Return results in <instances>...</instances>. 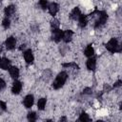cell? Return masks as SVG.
Masks as SVG:
<instances>
[{
    "label": "cell",
    "mask_w": 122,
    "mask_h": 122,
    "mask_svg": "<svg viewBox=\"0 0 122 122\" xmlns=\"http://www.w3.org/2000/svg\"><path fill=\"white\" fill-rule=\"evenodd\" d=\"M24 58H25V61L27 63H29V64L33 61V54H32L30 50H28V51H26L24 52Z\"/></svg>",
    "instance_id": "5"
},
{
    "label": "cell",
    "mask_w": 122,
    "mask_h": 122,
    "mask_svg": "<svg viewBox=\"0 0 122 122\" xmlns=\"http://www.w3.org/2000/svg\"><path fill=\"white\" fill-rule=\"evenodd\" d=\"M71 37H72V31H71V30H66V31L63 32V37H62V39H63L66 43L70 42V41L71 40Z\"/></svg>",
    "instance_id": "9"
},
{
    "label": "cell",
    "mask_w": 122,
    "mask_h": 122,
    "mask_svg": "<svg viewBox=\"0 0 122 122\" xmlns=\"http://www.w3.org/2000/svg\"><path fill=\"white\" fill-rule=\"evenodd\" d=\"M94 53V51H93V48L92 46H88L86 49H85V55L88 56V57H92Z\"/></svg>",
    "instance_id": "14"
},
{
    "label": "cell",
    "mask_w": 122,
    "mask_h": 122,
    "mask_svg": "<svg viewBox=\"0 0 122 122\" xmlns=\"http://www.w3.org/2000/svg\"><path fill=\"white\" fill-rule=\"evenodd\" d=\"M39 5L41 6L42 9L46 10V9L48 8V1H47V0H40V1H39Z\"/></svg>",
    "instance_id": "21"
},
{
    "label": "cell",
    "mask_w": 122,
    "mask_h": 122,
    "mask_svg": "<svg viewBox=\"0 0 122 122\" xmlns=\"http://www.w3.org/2000/svg\"><path fill=\"white\" fill-rule=\"evenodd\" d=\"M106 48H107V50H109V51H112V52L120 51V48H119L118 42H117V40L114 39V38H112V39L107 43Z\"/></svg>",
    "instance_id": "2"
},
{
    "label": "cell",
    "mask_w": 122,
    "mask_h": 122,
    "mask_svg": "<svg viewBox=\"0 0 122 122\" xmlns=\"http://www.w3.org/2000/svg\"><path fill=\"white\" fill-rule=\"evenodd\" d=\"M80 15H81V13H80V10H79V9H78V8L73 9V10H72V11H71V17L72 19H74V20L78 19Z\"/></svg>",
    "instance_id": "13"
},
{
    "label": "cell",
    "mask_w": 122,
    "mask_h": 122,
    "mask_svg": "<svg viewBox=\"0 0 122 122\" xmlns=\"http://www.w3.org/2000/svg\"><path fill=\"white\" fill-rule=\"evenodd\" d=\"M78 21H79V25L81 28H84L87 25V17L85 15H80L78 18Z\"/></svg>",
    "instance_id": "15"
},
{
    "label": "cell",
    "mask_w": 122,
    "mask_h": 122,
    "mask_svg": "<svg viewBox=\"0 0 122 122\" xmlns=\"http://www.w3.org/2000/svg\"><path fill=\"white\" fill-rule=\"evenodd\" d=\"M0 68L3 70H8L10 68V60L7 58L0 59Z\"/></svg>",
    "instance_id": "10"
},
{
    "label": "cell",
    "mask_w": 122,
    "mask_h": 122,
    "mask_svg": "<svg viewBox=\"0 0 122 122\" xmlns=\"http://www.w3.org/2000/svg\"><path fill=\"white\" fill-rule=\"evenodd\" d=\"M33 104V96L31 94H29L24 99V105L26 108H30Z\"/></svg>",
    "instance_id": "7"
},
{
    "label": "cell",
    "mask_w": 122,
    "mask_h": 122,
    "mask_svg": "<svg viewBox=\"0 0 122 122\" xmlns=\"http://www.w3.org/2000/svg\"><path fill=\"white\" fill-rule=\"evenodd\" d=\"M0 51H1V49H0Z\"/></svg>",
    "instance_id": "25"
},
{
    "label": "cell",
    "mask_w": 122,
    "mask_h": 122,
    "mask_svg": "<svg viewBox=\"0 0 122 122\" xmlns=\"http://www.w3.org/2000/svg\"><path fill=\"white\" fill-rule=\"evenodd\" d=\"M10 74L12 78H17L19 75V70L16 67H10Z\"/></svg>",
    "instance_id": "12"
},
{
    "label": "cell",
    "mask_w": 122,
    "mask_h": 122,
    "mask_svg": "<svg viewBox=\"0 0 122 122\" xmlns=\"http://www.w3.org/2000/svg\"><path fill=\"white\" fill-rule=\"evenodd\" d=\"M95 65H96L95 59L92 58V57H90V59L87 61V68L91 71H93L95 69Z\"/></svg>",
    "instance_id": "11"
},
{
    "label": "cell",
    "mask_w": 122,
    "mask_h": 122,
    "mask_svg": "<svg viewBox=\"0 0 122 122\" xmlns=\"http://www.w3.org/2000/svg\"><path fill=\"white\" fill-rule=\"evenodd\" d=\"M79 120H80V121H83V122L89 121V120H90V117H89V115H88L87 113L82 112V113L80 114V116H79Z\"/></svg>",
    "instance_id": "18"
},
{
    "label": "cell",
    "mask_w": 122,
    "mask_h": 122,
    "mask_svg": "<svg viewBox=\"0 0 122 122\" xmlns=\"http://www.w3.org/2000/svg\"><path fill=\"white\" fill-rule=\"evenodd\" d=\"M14 10H15V9H14L13 6H9V7H7V8L5 9V13H6V15L10 16V15L14 12Z\"/></svg>",
    "instance_id": "17"
},
{
    "label": "cell",
    "mask_w": 122,
    "mask_h": 122,
    "mask_svg": "<svg viewBox=\"0 0 122 122\" xmlns=\"http://www.w3.org/2000/svg\"><path fill=\"white\" fill-rule=\"evenodd\" d=\"M63 37V31L60 30L59 29H54L52 30V39L55 42H59Z\"/></svg>",
    "instance_id": "3"
},
{
    "label": "cell",
    "mask_w": 122,
    "mask_h": 122,
    "mask_svg": "<svg viewBox=\"0 0 122 122\" xmlns=\"http://www.w3.org/2000/svg\"><path fill=\"white\" fill-rule=\"evenodd\" d=\"M22 89V84L20 81H14L13 85H12V88H11V92L13 93H19L20 91Z\"/></svg>",
    "instance_id": "6"
},
{
    "label": "cell",
    "mask_w": 122,
    "mask_h": 122,
    "mask_svg": "<svg viewBox=\"0 0 122 122\" xmlns=\"http://www.w3.org/2000/svg\"><path fill=\"white\" fill-rule=\"evenodd\" d=\"M28 119L30 121H35L36 120V114L34 112H29L28 114Z\"/></svg>",
    "instance_id": "19"
},
{
    "label": "cell",
    "mask_w": 122,
    "mask_h": 122,
    "mask_svg": "<svg viewBox=\"0 0 122 122\" xmlns=\"http://www.w3.org/2000/svg\"><path fill=\"white\" fill-rule=\"evenodd\" d=\"M16 45V40L14 37H9L6 41V48L8 50H12Z\"/></svg>",
    "instance_id": "4"
},
{
    "label": "cell",
    "mask_w": 122,
    "mask_h": 122,
    "mask_svg": "<svg viewBox=\"0 0 122 122\" xmlns=\"http://www.w3.org/2000/svg\"><path fill=\"white\" fill-rule=\"evenodd\" d=\"M5 87H6V83H5V81H4L3 79H1V78H0V90L4 89Z\"/></svg>",
    "instance_id": "23"
},
{
    "label": "cell",
    "mask_w": 122,
    "mask_h": 122,
    "mask_svg": "<svg viewBox=\"0 0 122 122\" xmlns=\"http://www.w3.org/2000/svg\"><path fill=\"white\" fill-rule=\"evenodd\" d=\"M45 106H46V99H45V98H40V99L38 100V102H37V107H38V109H39V110H44Z\"/></svg>",
    "instance_id": "16"
},
{
    "label": "cell",
    "mask_w": 122,
    "mask_h": 122,
    "mask_svg": "<svg viewBox=\"0 0 122 122\" xmlns=\"http://www.w3.org/2000/svg\"><path fill=\"white\" fill-rule=\"evenodd\" d=\"M3 27L5 28V29H8L9 27H10V19L9 18H5L4 20H3Z\"/></svg>",
    "instance_id": "20"
},
{
    "label": "cell",
    "mask_w": 122,
    "mask_h": 122,
    "mask_svg": "<svg viewBox=\"0 0 122 122\" xmlns=\"http://www.w3.org/2000/svg\"><path fill=\"white\" fill-rule=\"evenodd\" d=\"M6 107H7V106H6V103H4L3 101H0V108H1L3 111H6V110H7Z\"/></svg>",
    "instance_id": "24"
},
{
    "label": "cell",
    "mask_w": 122,
    "mask_h": 122,
    "mask_svg": "<svg viewBox=\"0 0 122 122\" xmlns=\"http://www.w3.org/2000/svg\"><path fill=\"white\" fill-rule=\"evenodd\" d=\"M66 80H67V73L64 72V71H62V72H60V73L56 76L55 80L53 81L52 87H53L54 89H56V90H57V89H60V88L65 84Z\"/></svg>",
    "instance_id": "1"
},
{
    "label": "cell",
    "mask_w": 122,
    "mask_h": 122,
    "mask_svg": "<svg viewBox=\"0 0 122 122\" xmlns=\"http://www.w3.org/2000/svg\"><path fill=\"white\" fill-rule=\"evenodd\" d=\"M48 9H49V11H50V13H51V15H55L56 12H57L58 10H59L58 5H57L56 3H51V4H50V6L48 7Z\"/></svg>",
    "instance_id": "8"
},
{
    "label": "cell",
    "mask_w": 122,
    "mask_h": 122,
    "mask_svg": "<svg viewBox=\"0 0 122 122\" xmlns=\"http://www.w3.org/2000/svg\"><path fill=\"white\" fill-rule=\"evenodd\" d=\"M51 27H52L53 30H54V29H58V27H59L58 21H57V20H53V21L51 22Z\"/></svg>",
    "instance_id": "22"
}]
</instances>
